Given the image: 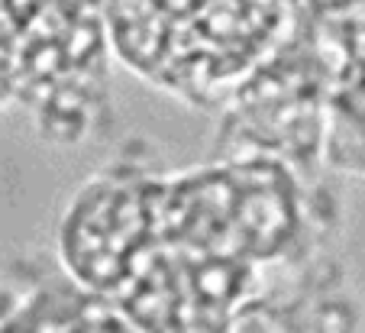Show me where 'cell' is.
Wrapping results in <instances>:
<instances>
[{"label": "cell", "instance_id": "cell-4", "mask_svg": "<svg viewBox=\"0 0 365 333\" xmlns=\"http://www.w3.org/2000/svg\"><path fill=\"white\" fill-rule=\"evenodd\" d=\"M0 333H139L56 259H16L0 275Z\"/></svg>", "mask_w": 365, "mask_h": 333}, {"label": "cell", "instance_id": "cell-2", "mask_svg": "<svg viewBox=\"0 0 365 333\" xmlns=\"http://www.w3.org/2000/svg\"><path fill=\"white\" fill-rule=\"evenodd\" d=\"M297 20L301 0H107L113 58L200 113L220 111Z\"/></svg>", "mask_w": 365, "mask_h": 333}, {"label": "cell", "instance_id": "cell-1", "mask_svg": "<svg viewBox=\"0 0 365 333\" xmlns=\"http://www.w3.org/2000/svg\"><path fill=\"white\" fill-rule=\"evenodd\" d=\"M343 201L259 153L165 168L130 139L78 185L56 227V262L139 333H230L288 269L333 250Z\"/></svg>", "mask_w": 365, "mask_h": 333}, {"label": "cell", "instance_id": "cell-3", "mask_svg": "<svg viewBox=\"0 0 365 333\" xmlns=\"http://www.w3.org/2000/svg\"><path fill=\"white\" fill-rule=\"evenodd\" d=\"M107 0H0V113L58 149L113 126Z\"/></svg>", "mask_w": 365, "mask_h": 333}]
</instances>
